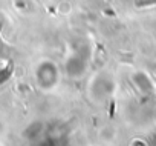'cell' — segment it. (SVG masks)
Wrapping results in <instances>:
<instances>
[{
  "label": "cell",
  "mask_w": 156,
  "mask_h": 146,
  "mask_svg": "<svg viewBox=\"0 0 156 146\" xmlns=\"http://www.w3.org/2000/svg\"><path fill=\"white\" fill-rule=\"evenodd\" d=\"M150 3H156V0H138V5H150Z\"/></svg>",
  "instance_id": "1"
}]
</instances>
